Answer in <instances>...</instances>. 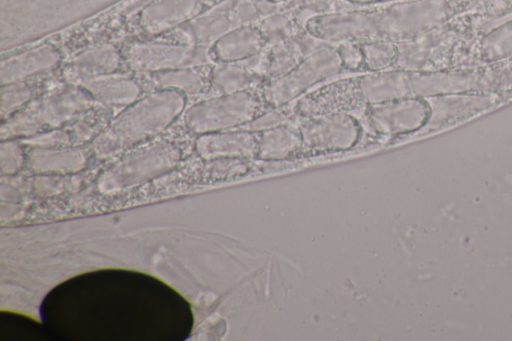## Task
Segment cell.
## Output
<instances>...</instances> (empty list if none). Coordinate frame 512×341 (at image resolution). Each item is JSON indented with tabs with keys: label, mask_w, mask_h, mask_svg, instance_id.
Returning <instances> with one entry per match:
<instances>
[{
	"label": "cell",
	"mask_w": 512,
	"mask_h": 341,
	"mask_svg": "<svg viewBox=\"0 0 512 341\" xmlns=\"http://www.w3.org/2000/svg\"><path fill=\"white\" fill-rule=\"evenodd\" d=\"M366 103L359 86V75L326 82L297 99L293 114L309 117L322 114L348 113L364 110Z\"/></svg>",
	"instance_id": "9"
},
{
	"label": "cell",
	"mask_w": 512,
	"mask_h": 341,
	"mask_svg": "<svg viewBox=\"0 0 512 341\" xmlns=\"http://www.w3.org/2000/svg\"><path fill=\"white\" fill-rule=\"evenodd\" d=\"M267 44L294 37L305 31L289 14L273 13L257 24Z\"/></svg>",
	"instance_id": "27"
},
{
	"label": "cell",
	"mask_w": 512,
	"mask_h": 341,
	"mask_svg": "<svg viewBox=\"0 0 512 341\" xmlns=\"http://www.w3.org/2000/svg\"><path fill=\"white\" fill-rule=\"evenodd\" d=\"M295 122L302 136L298 157L348 150L361 135L359 122L348 113L298 117Z\"/></svg>",
	"instance_id": "7"
},
{
	"label": "cell",
	"mask_w": 512,
	"mask_h": 341,
	"mask_svg": "<svg viewBox=\"0 0 512 341\" xmlns=\"http://www.w3.org/2000/svg\"><path fill=\"white\" fill-rule=\"evenodd\" d=\"M180 157V150L169 142L140 147L105 170L98 179V188L112 193L141 184L173 169Z\"/></svg>",
	"instance_id": "6"
},
{
	"label": "cell",
	"mask_w": 512,
	"mask_h": 341,
	"mask_svg": "<svg viewBox=\"0 0 512 341\" xmlns=\"http://www.w3.org/2000/svg\"><path fill=\"white\" fill-rule=\"evenodd\" d=\"M477 23L475 14L464 12L411 40L396 43L397 58L392 69L437 71L464 35L477 34Z\"/></svg>",
	"instance_id": "3"
},
{
	"label": "cell",
	"mask_w": 512,
	"mask_h": 341,
	"mask_svg": "<svg viewBox=\"0 0 512 341\" xmlns=\"http://www.w3.org/2000/svg\"><path fill=\"white\" fill-rule=\"evenodd\" d=\"M203 0H155L141 14V25L151 34L173 29L200 13Z\"/></svg>",
	"instance_id": "14"
},
{
	"label": "cell",
	"mask_w": 512,
	"mask_h": 341,
	"mask_svg": "<svg viewBox=\"0 0 512 341\" xmlns=\"http://www.w3.org/2000/svg\"><path fill=\"white\" fill-rule=\"evenodd\" d=\"M269 109L261 89H249L195 104L186 111L185 123L192 132L208 134L248 125Z\"/></svg>",
	"instance_id": "4"
},
{
	"label": "cell",
	"mask_w": 512,
	"mask_h": 341,
	"mask_svg": "<svg viewBox=\"0 0 512 341\" xmlns=\"http://www.w3.org/2000/svg\"><path fill=\"white\" fill-rule=\"evenodd\" d=\"M211 48L181 43H136L127 52V62L137 72L157 73L166 70L210 65Z\"/></svg>",
	"instance_id": "8"
},
{
	"label": "cell",
	"mask_w": 512,
	"mask_h": 341,
	"mask_svg": "<svg viewBox=\"0 0 512 341\" xmlns=\"http://www.w3.org/2000/svg\"><path fill=\"white\" fill-rule=\"evenodd\" d=\"M343 70L337 44L327 43L287 74L267 81L261 92L270 108L283 107Z\"/></svg>",
	"instance_id": "5"
},
{
	"label": "cell",
	"mask_w": 512,
	"mask_h": 341,
	"mask_svg": "<svg viewBox=\"0 0 512 341\" xmlns=\"http://www.w3.org/2000/svg\"><path fill=\"white\" fill-rule=\"evenodd\" d=\"M120 66V55L111 45H101L77 55L63 72L65 79L78 86L83 80L114 73Z\"/></svg>",
	"instance_id": "18"
},
{
	"label": "cell",
	"mask_w": 512,
	"mask_h": 341,
	"mask_svg": "<svg viewBox=\"0 0 512 341\" xmlns=\"http://www.w3.org/2000/svg\"><path fill=\"white\" fill-rule=\"evenodd\" d=\"M23 163L21 147L13 141H6L0 148V168L4 174L15 173Z\"/></svg>",
	"instance_id": "32"
},
{
	"label": "cell",
	"mask_w": 512,
	"mask_h": 341,
	"mask_svg": "<svg viewBox=\"0 0 512 341\" xmlns=\"http://www.w3.org/2000/svg\"><path fill=\"white\" fill-rule=\"evenodd\" d=\"M327 43L329 42L321 40L305 30L289 39L268 44L270 52L268 81L287 74Z\"/></svg>",
	"instance_id": "13"
},
{
	"label": "cell",
	"mask_w": 512,
	"mask_h": 341,
	"mask_svg": "<svg viewBox=\"0 0 512 341\" xmlns=\"http://www.w3.org/2000/svg\"><path fill=\"white\" fill-rule=\"evenodd\" d=\"M60 54L51 45H42L0 63L1 86L19 83L33 75L55 68Z\"/></svg>",
	"instance_id": "15"
},
{
	"label": "cell",
	"mask_w": 512,
	"mask_h": 341,
	"mask_svg": "<svg viewBox=\"0 0 512 341\" xmlns=\"http://www.w3.org/2000/svg\"><path fill=\"white\" fill-rule=\"evenodd\" d=\"M337 52L340 56L344 70L350 72L365 71L363 53L359 43L342 42L337 44Z\"/></svg>",
	"instance_id": "31"
},
{
	"label": "cell",
	"mask_w": 512,
	"mask_h": 341,
	"mask_svg": "<svg viewBox=\"0 0 512 341\" xmlns=\"http://www.w3.org/2000/svg\"><path fill=\"white\" fill-rule=\"evenodd\" d=\"M97 102L79 86L57 88L26 104L3 122L1 138L29 136L60 126L75 115L94 107Z\"/></svg>",
	"instance_id": "2"
},
{
	"label": "cell",
	"mask_w": 512,
	"mask_h": 341,
	"mask_svg": "<svg viewBox=\"0 0 512 341\" xmlns=\"http://www.w3.org/2000/svg\"><path fill=\"white\" fill-rule=\"evenodd\" d=\"M78 86L96 101L110 105H130L140 94V88L133 80L115 74L89 78Z\"/></svg>",
	"instance_id": "20"
},
{
	"label": "cell",
	"mask_w": 512,
	"mask_h": 341,
	"mask_svg": "<svg viewBox=\"0 0 512 341\" xmlns=\"http://www.w3.org/2000/svg\"><path fill=\"white\" fill-rule=\"evenodd\" d=\"M69 134L66 131H53L28 140L29 143L38 147H54L69 142Z\"/></svg>",
	"instance_id": "33"
},
{
	"label": "cell",
	"mask_w": 512,
	"mask_h": 341,
	"mask_svg": "<svg viewBox=\"0 0 512 341\" xmlns=\"http://www.w3.org/2000/svg\"><path fill=\"white\" fill-rule=\"evenodd\" d=\"M184 105L182 92L170 89L130 104L94 140L95 155L107 158L159 134L180 115Z\"/></svg>",
	"instance_id": "1"
},
{
	"label": "cell",
	"mask_w": 512,
	"mask_h": 341,
	"mask_svg": "<svg viewBox=\"0 0 512 341\" xmlns=\"http://www.w3.org/2000/svg\"><path fill=\"white\" fill-rule=\"evenodd\" d=\"M32 97V90L19 83L1 86L0 113L1 117H10L22 109Z\"/></svg>",
	"instance_id": "28"
},
{
	"label": "cell",
	"mask_w": 512,
	"mask_h": 341,
	"mask_svg": "<svg viewBox=\"0 0 512 341\" xmlns=\"http://www.w3.org/2000/svg\"><path fill=\"white\" fill-rule=\"evenodd\" d=\"M369 127L378 135L395 137L420 130L429 115L423 98H399L368 104L363 110Z\"/></svg>",
	"instance_id": "10"
},
{
	"label": "cell",
	"mask_w": 512,
	"mask_h": 341,
	"mask_svg": "<svg viewBox=\"0 0 512 341\" xmlns=\"http://www.w3.org/2000/svg\"><path fill=\"white\" fill-rule=\"evenodd\" d=\"M267 81L238 62H220L210 72V87L217 95L261 89Z\"/></svg>",
	"instance_id": "21"
},
{
	"label": "cell",
	"mask_w": 512,
	"mask_h": 341,
	"mask_svg": "<svg viewBox=\"0 0 512 341\" xmlns=\"http://www.w3.org/2000/svg\"><path fill=\"white\" fill-rule=\"evenodd\" d=\"M287 106L271 108L265 111L248 124V130L260 132L287 122L289 116L293 113V108L289 110Z\"/></svg>",
	"instance_id": "30"
},
{
	"label": "cell",
	"mask_w": 512,
	"mask_h": 341,
	"mask_svg": "<svg viewBox=\"0 0 512 341\" xmlns=\"http://www.w3.org/2000/svg\"><path fill=\"white\" fill-rule=\"evenodd\" d=\"M483 60L497 62L512 58V18L479 33Z\"/></svg>",
	"instance_id": "23"
},
{
	"label": "cell",
	"mask_w": 512,
	"mask_h": 341,
	"mask_svg": "<svg viewBox=\"0 0 512 341\" xmlns=\"http://www.w3.org/2000/svg\"><path fill=\"white\" fill-rule=\"evenodd\" d=\"M483 74L486 92H506L512 90V59L501 65L487 69Z\"/></svg>",
	"instance_id": "29"
},
{
	"label": "cell",
	"mask_w": 512,
	"mask_h": 341,
	"mask_svg": "<svg viewBox=\"0 0 512 341\" xmlns=\"http://www.w3.org/2000/svg\"><path fill=\"white\" fill-rule=\"evenodd\" d=\"M259 132L237 130L202 135L196 142L199 155L205 160L220 157H257Z\"/></svg>",
	"instance_id": "12"
},
{
	"label": "cell",
	"mask_w": 512,
	"mask_h": 341,
	"mask_svg": "<svg viewBox=\"0 0 512 341\" xmlns=\"http://www.w3.org/2000/svg\"><path fill=\"white\" fill-rule=\"evenodd\" d=\"M302 136L296 122L287 121L259 132L257 159L280 162L298 157Z\"/></svg>",
	"instance_id": "19"
},
{
	"label": "cell",
	"mask_w": 512,
	"mask_h": 341,
	"mask_svg": "<svg viewBox=\"0 0 512 341\" xmlns=\"http://www.w3.org/2000/svg\"><path fill=\"white\" fill-rule=\"evenodd\" d=\"M153 84L160 89H170L195 94L206 85L205 77L195 67L166 70L154 73Z\"/></svg>",
	"instance_id": "24"
},
{
	"label": "cell",
	"mask_w": 512,
	"mask_h": 341,
	"mask_svg": "<svg viewBox=\"0 0 512 341\" xmlns=\"http://www.w3.org/2000/svg\"><path fill=\"white\" fill-rule=\"evenodd\" d=\"M490 4L497 12H512V0H490Z\"/></svg>",
	"instance_id": "34"
},
{
	"label": "cell",
	"mask_w": 512,
	"mask_h": 341,
	"mask_svg": "<svg viewBox=\"0 0 512 341\" xmlns=\"http://www.w3.org/2000/svg\"><path fill=\"white\" fill-rule=\"evenodd\" d=\"M204 176L210 181H227L243 177L250 173V159L240 157H220L207 160Z\"/></svg>",
	"instance_id": "26"
},
{
	"label": "cell",
	"mask_w": 512,
	"mask_h": 341,
	"mask_svg": "<svg viewBox=\"0 0 512 341\" xmlns=\"http://www.w3.org/2000/svg\"><path fill=\"white\" fill-rule=\"evenodd\" d=\"M352 3H369V2H375L379 0H349Z\"/></svg>",
	"instance_id": "36"
},
{
	"label": "cell",
	"mask_w": 512,
	"mask_h": 341,
	"mask_svg": "<svg viewBox=\"0 0 512 341\" xmlns=\"http://www.w3.org/2000/svg\"><path fill=\"white\" fill-rule=\"evenodd\" d=\"M359 86L366 105L412 97L408 70L389 69L361 74Z\"/></svg>",
	"instance_id": "16"
},
{
	"label": "cell",
	"mask_w": 512,
	"mask_h": 341,
	"mask_svg": "<svg viewBox=\"0 0 512 341\" xmlns=\"http://www.w3.org/2000/svg\"><path fill=\"white\" fill-rule=\"evenodd\" d=\"M85 164V154L80 150L38 147L28 154V166L38 172H75L81 170Z\"/></svg>",
	"instance_id": "22"
},
{
	"label": "cell",
	"mask_w": 512,
	"mask_h": 341,
	"mask_svg": "<svg viewBox=\"0 0 512 341\" xmlns=\"http://www.w3.org/2000/svg\"><path fill=\"white\" fill-rule=\"evenodd\" d=\"M428 105L429 115L425 125L418 130L427 133L447 128L478 115L502 99L498 93L457 92L434 95L423 98Z\"/></svg>",
	"instance_id": "11"
},
{
	"label": "cell",
	"mask_w": 512,
	"mask_h": 341,
	"mask_svg": "<svg viewBox=\"0 0 512 341\" xmlns=\"http://www.w3.org/2000/svg\"><path fill=\"white\" fill-rule=\"evenodd\" d=\"M267 42L257 25L236 26L219 38L211 47L219 62H239L265 48Z\"/></svg>",
	"instance_id": "17"
},
{
	"label": "cell",
	"mask_w": 512,
	"mask_h": 341,
	"mask_svg": "<svg viewBox=\"0 0 512 341\" xmlns=\"http://www.w3.org/2000/svg\"><path fill=\"white\" fill-rule=\"evenodd\" d=\"M455 3L460 7L462 13L468 10L476 0H454Z\"/></svg>",
	"instance_id": "35"
},
{
	"label": "cell",
	"mask_w": 512,
	"mask_h": 341,
	"mask_svg": "<svg viewBox=\"0 0 512 341\" xmlns=\"http://www.w3.org/2000/svg\"><path fill=\"white\" fill-rule=\"evenodd\" d=\"M363 53L364 68L367 72L392 69L397 58L396 43L386 40H372L359 43Z\"/></svg>",
	"instance_id": "25"
}]
</instances>
